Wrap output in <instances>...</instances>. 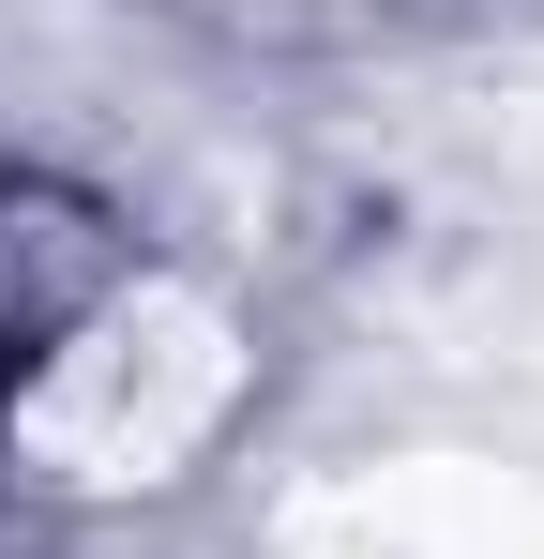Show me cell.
<instances>
[{"label":"cell","instance_id":"1","mask_svg":"<svg viewBox=\"0 0 544 559\" xmlns=\"http://www.w3.org/2000/svg\"><path fill=\"white\" fill-rule=\"evenodd\" d=\"M91 287H106V227L76 197H46V182H0V393L31 378V348L76 318Z\"/></svg>","mask_w":544,"mask_h":559}]
</instances>
